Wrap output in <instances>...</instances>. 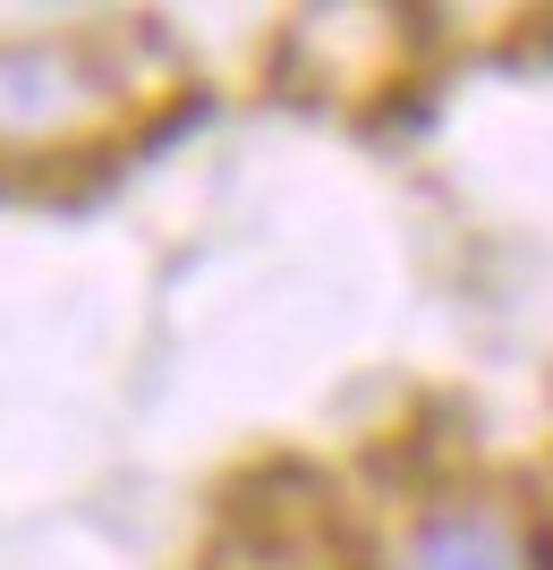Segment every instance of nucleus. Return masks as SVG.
Here are the masks:
<instances>
[{"label":"nucleus","instance_id":"1","mask_svg":"<svg viewBox=\"0 0 553 570\" xmlns=\"http://www.w3.org/2000/svg\"><path fill=\"white\" fill-rule=\"evenodd\" d=\"M409 570H520V546H511L503 520H485V511H452V520H434L417 537Z\"/></svg>","mask_w":553,"mask_h":570}]
</instances>
